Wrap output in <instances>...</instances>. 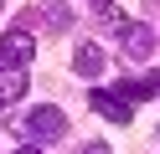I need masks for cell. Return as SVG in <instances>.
<instances>
[{
    "label": "cell",
    "mask_w": 160,
    "mask_h": 154,
    "mask_svg": "<svg viewBox=\"0 0 160 154\" xmlns=\"http://www.w3.org/2000/svg\"><path fill=\"white\" fill-rule=\"evenodd\" d=\"M31 57H36V41L26 36L21 26L0 36V62H5V67H26V62H31Z\"/></svg>",
    "instance_id": "2"
},
{
    "label": "cell",
    "mask_w": 160,
    "mask_h": 154,
    "mask_svg": "<svg viewBox=\"0 0 160 154\" xmlns=\"http://www.w3.org/2000/svg\"><path fill=\"white\" fill-rule=\"evenodd\" d=\"M16 154H42V149H36V144H26V149H16Z\"/></svg>",
    "instance_id": "8"
},
{
    "label": "cell",
    "mask_w": 160,
    "mask_h": 154,
    "mask_svg": "<svg viewBox=\"0 0 160 154\" xmlns=\"http://www.w3.org/2000/svg\"><path fill=\"white\" fill-rule=\"evenodd\" d=\"M16 98H26V77H21V67H5L0 72V103H16Z\"/></svg>",
    "instance_id": "5"
},
{
    "label": "cell",
    "mask_w": 160,
    "mask_h": 154,
    "mask_svg": "<svg viewBox=\"0 0 160 154\" xmlns=\"http://www.w3.org/2000/svg\"><path fill=\"white\" fill-rule=\"evenodd\" d=\"M93 5H98V10H103V5H108V0H93Z\"/></svg>",
    "instance_id": "10"
},
{
    "label": "cell",
    "mask_w": 160,
    "mask_h": 154,
    "mask_svg": "<svg viewBox=\"0 0 160 154\" xmlns=\"http://www.w3.org/2000/svg\"><path fill=\"white\" fill-rule=\"evenodd\" d=\"M21 133H26V139H62V133H67V118L57 108H36V113L21 118Z\"/></svg>",
    "instance_id": "1"
},
{
    "label": "cell",
    "mask_w": 160,
    "mask_h": 154,
    "mask_svg": "<svg viewBox=\"0 0 160 154\" xmlns=\"http://www.w3.org/2000/svg\"><path fill=\"white\" fill-rule=\"evenodd\" d=\"M88 154H108V149H103V144H93V149H88Z\"/></svg>",
    "instance_id": "9"
},
{
    "label": "cell",
    "mask_w": 160,
    "mask_h": 154,
    "mask_svg": "<svg viewBox=\"0 0 160 154\" xmlns=\"http://www.w3.org/2000/svg\"><path fill=\"white\" fill-rule=\"evenodd\" d=\"M88 103H93V113H103L108 123H129V118H134V113H129V103H124V98H114V92H103V87H98Z\"/></svg>",
    "instance_id": "4"
},
{
    "label": "cell",
    "mask_w": 160,
    "mask_h": 154,
    "mask_svg": "<svg viewBox=\"0 0 160 154\" xmlns=\"http://www.w3.org/2000/svg\"><path fill=\"white\" fill-rule=\"evenodd\" d=\"M72 62H78V72H83V77H98V72H103V51H98L93 41H83Z\"/></svg>",
    "instance_id": "6"
},
{
    "label": "cell",
    "mask_w": 160,
    "mask_h": 154,
    "mask_svg": "<svg viewBox=\"0 0 160 154\" xmlns=\"http://www.w3.org/2000/svg\"><path fill=\"white\" fill-rule=\"evenodd\" d=\"M155 92H160V82H155V77H139V82H129L119 98H124V103H139V98H155Z\"/></svg>",
    "instance_id": "7"
},
{
    "label": "cell",
    "mask_w": 160,
    "mask_h": 154,
    "mask_svg": "<svg viewBox=\"0 0 160 154\" xmlns=\"http://www.w3.org/2000/svg\"><path fill=\"white\" fill-rule=\"evenodd\" d=\"M119 26H124V51L134 62H145L150 51H155V31L150 26H139V21H119Z\"/></svg>",
    "instance_id": "3"
}]
</instances>
